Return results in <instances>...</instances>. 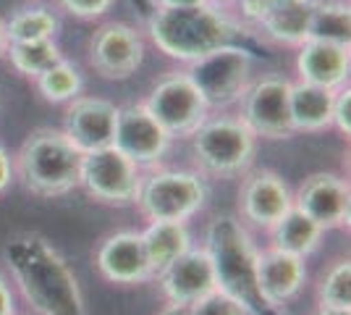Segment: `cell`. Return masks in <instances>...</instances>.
I'll return each mask as SVG.
<instances>
[{
    "instance_id": "6da1fadb",
    "label": "cell",
    "mask_w": 351,
    "mask_h": 315,
    "mask_svg": "<svg viewBox=\"0 0 351 315\" xmlns=\"http://www.w3.org/2000/svg\"><path fill=\"white\" fill-rule=\"evenodd\" d=\"M3 260L24 300L40 315H87L73 270L47 237L19 231L5 242Z\"/></svg>"
},
{
    "instance_id": "7a4b0ae2",
    "label": "cell",
    "mask_w": 351,
    "mask_h": 315,
    "mask_svg": "<svg viewBox=\"0 0 351 315\" xmlns=\"http://www.w3.org/2000/svg\"><path fill=\"white\" fill-rule=\"evenodd\" d=\"M205 253L213 263L218 292L234 300L244 310V315H280L260 294L257 250L239 218L218 215L210 221Z\"/></svg>"
},
{
    "instance_id": "3957f363",
    "label": "cell",
    "mask_w": 351,
    "mask_h": 315,
    "mask_svg": "<svg viewBox=\"0 0 351 315\" xmlns=\"http://www.w3.org/2000/svg\"><path fill=\"white\" fill-rule=\"evenodd\" d=\"M241 27L215 3L191 8H155L149 16V37L168 58L194 63L223 45H234Z\"/></svg>"
},
{
    "instance_id": "277c9868",
    "label": "cell",
    "mask_w": 351,
    "mask_h": 315,
    "mask_svg": "<svg viewBox=\"0 0 351 315\" xmlns=\"http://www.w3.org/2000/svg\"><path fill=\"white\" fill-rule=\"evenodd\" d=\"M82 152L58 129H34L19 148L14 174L37 197H60L79 187Z\"/></svg>"
},
{
    "instance_id": "5b68a950",
    "label": "cell",
    "mask_w": 351,
    "mask_h": 315,
    "mask_svg": "<svg viewBox=\"0 0 351 315\" xmlns=\"http://www.w3.org/2000/svg\"><path fill=\"white\" fill-rule=\"evenodd\" d=\"M191 152L197 165L218 179H231L244 174L257 152V137L241 119H207L191 135Z\"/></svg>"
},
{
    "instance_id": "8992f818",
    "label": "cell",
    "mask_w": 351,
    "mask_h": 315,
    "mask_svg": "<svg viewBox=\"0 0 351 315\" xmlns=\"http://www.w3.org/2000/svg\"><path fill=\"white\" fill-rule=\"evenodd\" d=\"M252 53L247 47L223 45L189 63L184 74L202 95L207 108H228L241 100L252 84Z\"/></svg>"
},
{
    "instance_id": "52a82bcc",
    "label": "cell",
    "mask_w": 351,
    "mask_h": 315,
    "mask_svg": "<svg viewBox=\"0 0 351 315\" xmlns=\"http://www.w3.org/2000/svg\"><path fill=\"white\" fill-rule=\"evenodd\" d=\"M207 187L189 171H158L139 184L136 202L147 221H189L205 208Z\"/></svg>"
},
{
    "instance_id": "ba28073f",
    "label": "cell",
    "mask_w": 351,
    "mask_h": 315,
    "mask_svg": "<svg viewBox=\"0 0 351 315\" xmlns=\"http://www.w3.org/2000/svg\"><path fill=\"white\" fill-rule=\"evenodd\" d=\"M139 184H142L139 165L132 163L113 145L82 155L79 187H84L87 195L95 197L97 202L118 205V208L134 205L139 195Z\"/></svg>"
},
{
    "instance_id": "9c48e42d",
    "label": "cell",
    "mask_w": 351,
    "mask_h": 315,
    "mask_svg": "<svg viewBox=\"0 0 351 315\" xmlns=\"http://www.w3.org/2000/svg\"><path fill=\"white\" fill-rule=\"evenodd\" d=\"M142 105L171 139L173 137H191L205 124L207 113H210V108L205 105L197 87L191 84L189 76L178 74V71L160 79L152 87L147 103Z\"/></svg>"
},
{
    "instance_id": "30bf717a",
    "label": "cell",
    "mask_w": 351,
    "mask_h": 315,
    "mask_svg": "<svg viewBox=\"0 0 351 315\" xmlns=\"http://www.w3.org/2000/svg\"><path fill=\"white\" fill-rule=\"evenodd\" d=\"M289 90L291 82L283 76H263L252 82L241 95V116L249 132L265 139H289L293 137L291 113H289Z\"/></svg>"
},
{
    "instance_id": "8fae6325",
    "label": "cell",
    "mask_w": 351,
    "mask_h": 315,
    "mask_svg": "<svg viewBox=\"0 0 351 315\" xmlns=\"http://www.w3.org/2000/svg\"><path fill=\"white\" fill-rule=\"evenodd\" d=\"M142 34L123 21L103 24L89 40V63L103 79H129L142 66Z\"/></svg>"
},
{
    "instance_id": "7c38bea8",
    "label": "cell",
    "mask_w": 351,
    "mask_h": 315,
    "mask_svg": "<svg viewBox=\"0 0 351 315\" xmlns=\"http://www.w3.org/2000/svg\"><path fill=\"white\" fill-rule=\"evenodd\" d=\"M171 137L162 132V126L147 113L145 105H126L118 108L116 135H113V148L123 152L132 163L155 165L162 161L168 152Z\"/></svg>"
},
{
    "instance_id": "4fadbf2b",
    "label": "cell",
    "mask_w": 351,
    "mask_h": 315,
    "mask_svg": "<svg viewBox=\"0 0 351 315\" xmlns=\"http://www.w3.org/2000/svg\"><path fill=\"white\" fill-rule=\"evenodd\" d=\"M293 208L312 218L322 231L349 224V184L336 174H312L293 195Z\"/></svg>"
},
{
    "instance_id": "5bb4252c",
    "label": "cell",
    "mask_w": 351,
    "mask_h": 315,
    "mask_svg": "<svg viewBox=\"0 0 351 315\" xmlns=\"http://www.w3.org/2000/svg\"><path fill=\"white\" fill-rule=\"evenodd\" d=\"M118 108L105 97H76L66 110L63 135L76 150L95 152L110 148L116 135Z\"/></svg>"
},
{
    "instance_id": "9a60e30c",
    "label": "cell",
    "mask_w": 351,
    "mask_h": 315,
    "mask_svg": "<svg viewBox=\"0 0 351 315\" xmlns=\"http://www.w3.org/2000/svg\"><path fill=\"white\" fill-rule=\"evenodd\" d=\"M239 208L244 221L257 229H273L293 208L289 184L276 171H252L239 192Z\"/></svg>"
},
{
    "instance_id": "2e32d148",
    "label": "cell",
    "mask_w": 351,
    "mask_h": 315,
    "mask_svg": "<svg viewBox=\"0 0 351 315\" xmlns=\"http://www.w3.org/2000/svg\"><path fill=\"white\" fill-rule=\"evenodd\" d=\"M160 284L162 294L168 297L171 305H194L202 297L218 292L215 284V273H213V263L210 255L202 250H186L184 255L173 260L168 268L162 270L160 276H155Z\"/></svg>"
},
{
    "instance_id": "e0dca14e",
    "label": "cell",
    "mask_w": 351,
    "mask_h": 315,
    "mask_svg": "<svg viewBox=\"0 0 351 315\" xmlns=\"http://www.w3.org/2000/svg\"><path fill=\"white\" fill-rule=\"evenodd\" d=\"M97 270L110 284H145L152 279L139 231H118L100 244Z\"/></svg>"
},
{
    "instance_id": "ac0fdd59",
    "label": "cell",
    "mask_w": 351,
    "mask_h": 315,
    "mask_svg": "<svg viewBox=\"0 0 351 315\" xmlns=\"http://www.w3.org/2000/svg\"><path fill=\"white\" fill-rule=\"evenodd\" d=\"M307 281V266L304 257L289 255L280 250H267V253H257V284H260V294L263 300L278 310L291 302L302 286Z\"/></svg>"
},
{
    "instance_id": "d6986e66",
    "label": "cell",
    "mask_w": 351,
    "mask_h": 315,
    "mask_svg": "<svg viewBox=\"0 0 351 315\" xmlns=\"http://www.w3.org/2000/svg\"><path fill=\"white\" fill-rule=\"evenodd\" d=\"M349 69L351 58L346 45H333V43H320V40H307L304 45H299L296 71L307 84L338 90L346 84Z\"/></svg>"
},
{
    "instance_id": "ffe728a7",
    "label": "cell",
    "mask_w": 351,
    "mask_h": 315,
    "mask_svg": "<svg viewBox=\"0 0 351 315\" xmlns=\"http://www.w3.org/2000/svg\"><path fill=\"white\" fill-rule=\"evenodd\" d=\"M333 92L325 90L317 84H307V82H296L289 90V113H291L293 135L304 132V135H315V132H325L333 124Z\"/></svg>"
},
{
    "instance_id": "44dd1931",
    "label": "cell",
    "mask_w": 351,
    "mask_h": 315,
    "mask_svg": "<svg viewBox=\"0 0 351 315\" xmlns=\"http://www.w3.org/2000/svg\"><path fill=\"white\" fill-rule=\"evenodd\" d=\"M142 242H145L152 279L160 276L186 250H191L189 226L184 221H149V226L142 231Z\"/></svg>"
},
{
    "instance_id": "7402d4cb",
    "label": "cell",
    "mask_w": 351,
    "mask_h": 315,
    "mask_svg": "<svg viewBox=\"0 0 351 315\" xmlns=\"http://www.w3.org/2000/svg\"><path fill=\"white\" fill-rule=\"evenodd\" d=\"M312 11H315V0H299L280 5L276 11L260 19L257 24L263 32L280 45H304L309 40V24H312Z\"/></svg>"
},
{
    "instance_id": "603a6c76",
    "label": "cell",
    "mask_w": 351,
    "mask_h": 315,
    "mask_svg": "<svg viewBox=\"0 0 351 315\" xmlns=\"http://www.w3.org/2000/svg\"><path fill=\"white\" fill-rule=\"evenodd\" d=\"M320 226L315 224L312 218H307L299 208H291L278 224L270 229V237H273V250L280 253H289L296 257H307L312 255L322 240Z\"/></svg>"
},
{
    "instance_id": "cb8c5ba5",
    "label": "cell",
    "mask_w": 351,
    "mask_h": 315,
    "mask_svg": "<svg viewBox=\"0 0 351 315\" xmlns=\"http://www.w3.org/2000/svg\"><path fill=\"white\" fill-rule=\"evenodd\" d=\"M351 37V14L349 5L341 0H315V11H312V24H309V40H320V43H333V45L349 47Z\"/></svg>"
},
{
    "instance_id": "d4e9b609",
    "label": "cell",
    "mask_w": 351,
    "mask_h": 315,
    "mask_svg": "<svg viewBox=\"0 0 351 315\" xmlns=\"http://www.w3.org/2000/svg\"><path fill=\"white\" fill-rule=\"evenodd\" d=\"M5 56L11 58V66L21 76L37 79L47 69L63 60V53L56 40H29V43H8Z\"/></svg>"
},
{
    "instance_id": "484cf974",
    "label": "cell",
    "mask_w": 351,
    "mask_h": 315,
    "mask_svg": "<svg viewBox=\"0 0 351 315\" xmlns=\"http://www.w3.org/2000/svg\"><path fill=\"white\" fill-rule=\"evenodd\" d=\"M58 19L45 5H27L19 8L5 21L8 43H29V40H56Z\"/></svg>"
},
{
    "instance_id": "4316f807",
    "label": "cell",
    "mask_w": 351,
    "mask_h": 315,
    "mask_svg": "<svg viewBox=\"0 0 351 315\" xmlns=\"http://www.w3.org/2000/svg\"><path fill=\"white\" fill-rule=\"evenodd\" d=\"M82 74L71 60H60L43 76H37V90L47 103H71L82 92Z\"/></svg>"
},
{
    "instance_id": "83f0119b",
    "label": "cell",
    "mask_w": 351,
    "mask_h": 315,
    "mask_svg": "<svg viewBox=\"0 0 351 315\" xmlns=\"http://www.w3.org/2000/svg\"><path fill=\"white\" fill-rule=\"evenodd\" d=\"M320 307H333V310H351V263L338 260L333 268L325 273L320 289Z\"/></svg>"
},
{
    "instance_id": "f1b7e54d",
    "label": "cell",
    "mask_w": 351,
    "mask_h": 315,
    "mask_svg": "<svg viewBox=\"0 0 351 315\" xmlns=\"http://www.w3.org/2000/svg\"><path fill=\"white\" fill-rule=\"evenodd\" d=\"M189 315H244V310L234 300H228L226 294L213 292L199 302L189 305Z\"/></svg>"
},
{
    "instance_id": "f546056e",
    "label": "cell",
    "mask_w": 351,
    "mask_h": 315,
    "mask_svg": "<svg viewBox=\"0 0 351 315\" xmlns=\"http://www.w3.org/2000/svg\"><path fill=\"white\" fill-rule=\"evenodd\" d=\"M341 135H351V90L349 87H338L333 92V124Z\"/></svg>"
},
{
    "instance_id": "4dcf8cb0",
    "label": "cell",
    "mask_w": 351,
    "mask_h": 315,
    "mask_svg": "<svg viewBox=\"0 0 351 315\" xmlns=\"http://www.w3.org/2000/svg\"><path fill=\"white\" fill-rule=\"evenodd\" d=\"M58 3L69 14L79 16V19H97V16L108 14L116 0H58Z\"/></svg>"
},
{
    "instance_id": "1f68e13d",
    "label": "cell",
    "mask_w": 351,
    "mask_h": 315,
    "mask_svg": "<svg viewBox=\"0 0 351 315\" xmlns=\"http://www.w3.org/2000/svg\"><path fill=\"white\" fill-rule=\"evenodd\" d=\"M241 3V14L252 19V21H260L270 11H276L280 5H289V3H299V0H239Z\"/></svg>"
},
{
    "instance_id": "d6a6232c",
    "label": "cell",
    "mask_w": 351,
    "mask_h": 315,
    "mask_svg": "<svg viewBox=\"0 0 351 315\" xmlns=\"http://www.w3.org/2000/svg\"><path fill=\"white\" fill-rule=\"evenodd\" d=\"M11 181H14V161H11L8 150L0 145V195L11 187Z\"/></svg>"
},
{
    "instance_id": "836d02e7",
    "label": "cell",
    "mask_w": 351,
    "mask_h": 315,
    "mask_svg": "<svg viewBox=\"0 0 351 315\" xmlns=\"http://www.w3.org/2000/svg\"><path fill=\"white\" fill-rule=\"evenodd\" d=\"M0 315H16L14 292H11V286L3 276H0Z\"/></svg>"
},
{
    "instance_id": "e575fe53",
    "label": "cell",
    "mask_w": 351,
    "mask_h": 315,
    "mask_svg": "<svg viewBox=\"0 0 351 315\" xmlns=\"http://www.w3.org/2000/svg\"><path fill=\"white\" fill-rule=\"evenodd\" d=\"M210 0H158V8H191V5H205Z\"/></svg>"
},
{
    "instance_id": "d590c367",
    "label": "cell",
    "mask_w": 351,
    "mask_h": 315,
    "mask_svg": "<svg viewBox=\"0 0 351 315\" xmlns=\"http://www.w3.org/2000/svg\"><path fill=\"white\" fill-rule=\"evenodd\" d=\"M8 50V34H5V19H0V58Z\"/></svg>"
},
{
    "instance_id": "8d00e7d4",
    "label": "cell",
    "mask_w": 351,
    "mask_h": 315,
    "mask_svg": "<svg viewBox=\"0 0 351 315\" xmlns=\"http://www.w3.org/2000/svg\"><path fill=\"white\" fill-rule=\"evenodd\" d=\"M160 315H189V307L186 305H168Z\"/></svg>"
},
{
    "instance_id": "74e56055",
    "label": "cell",
    "mask_w": 351,
    "mask_h": 315,
    "mask_svg": "<svg viewBox=\"0 0 351 315\" xmlns=\"http://www.w3.org/2000/svg\"><path fill=\"white\" fill-rule=\"evenodd\" d=\"M317 315H351V310H333V307H320Z\"/></svg>"
},
{
    "instance_id": "f35d334b",
    "label": "cell",
    "mask_w": 351,
    "mask_h": 315,
    "mask_svg": "<svg viewBox=\"0 0 351 315\" xmlns=\"http://www.w3.org/2000/svg\"><path fill=\"white\" fill-rule=\"evenodd\" d=\"M210 3H231V0H210Z\"/></svg>"
}]
</instances>
